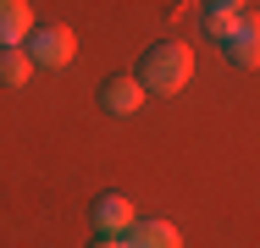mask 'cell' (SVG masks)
Returning a JSON list of instances; mask_svg holds the SVG:
<instances>
[{"label": "cell", "instance_id": "cell-1", "mask_svg": "<svg viewBox=\"0 0 260 248\" xmlns=\"http://www.w3.org/2000/svg\"><path fill=\"white\" fill-rule=\"evenodd\" d=\"M139 83H144V94H160V99H172L188 77H194V50L183 45V39H160L144 61H139V72H133Z\"/></svg>", "mask_w": 260, "mask_h": 248}, {"label": "cell", "instance_id": "cell-2", "mask_svg": "<svg viewBox=\"0 0 260 248\" xmlns=\"http://www.w3.org/2000/svg\"><path fill=\"white\" fill-rule=\"evenodd\" d=\"M205 33L227 50V61H233V66H260V17H255V11L205 17Z\"/></svg>", "mask_w": 260, "mask_h": 248}, {"label": "cell", "instance_id": "cell-3", "mask_svg": "<svg viewBox=\"0 0 260 248\" xmlns=\"http://www.w3.org/2000/svg\"><path fill=\"white\" fill-rule=\"evenodd\" d=\"M22 50H28L34 66L50 72V66H67V61L78 55V39H72V28H61V22H45V28L34 22V33L22 39Z\"/></svg>", "mask_w": 260, "mask_h": 248}, {"label": "cell", "instance_id": "cell-4", "mask_svg": "<svg viewBox=\"0 0 260 248\" xmlns=\"http://www.w3.org/2000/svg\"><path fill=\"white\" fill-rule=\"evenodd\" d=\"M144 83L133 77V72H122V77H105L100 83V110L105 116H139V105H144Z\"/></svg>", "mask_w": 260, "mask_h": 248}, {"label": "cell", "instance_id": "cell-5", "mask_svg": "<svg viewBox=\"0 0 260 248\" xmlns=\"http://www.w3.org/2000/svg\"><path fill=\"white\" fill-rule=\"evenodd\" d=\"M94 232H100V237L133 232V198H127V193H105L100 204H94Z\"/></svg>", "mask_w": 260, "mask_h": 248}, {"label": "cell", "instance_id": "cell-6", "mask_svg": "<svg viewBox=\"0 0 260 248\" xmlns=\"http://www.w3.org/2000/svg\"><path fill=\"white\" fill-rule=\"evenodd\" d=\"M127 248H183V237H177V226L172 221H133V232H127Z\"/></svg>", "mask_w": 260, "mask_h": 248}, {"label": "cell", "instance_id": "cell-7", "mask_svg": "<svg viewBox=\"0 0 260 248\" xmlns=\"http://www.w3.org/2000/svg\"><path fill=\"white\" fill-rule=\"evenodd\" d=\"M28 33H34L28 0H0V45H22Z\"/></svg>", "mask_w": 260, "mask_h": 248}, {"label": "cell", "instance_id": "cell-8", "mask_svg": "<svg viewBox=\"0 0 260 248\" xmlns=\"http://www.w3.org/2000/svg\"><path fill=\"white\" fill-rule=\"evenodd\" d=\"M34 72H39V66L28 61V50H22V45H0V89H22Z\"/></svg>", "mask_w": 260, "mask_h": 248}, {"label": "cell", "instance_id": "cell-9", "mask_svg": "<svg viewBox=\"0 0 260 248\" xmlns=\"http://www.w3.org/2000/svg\"><path fill=\"white\" fill-rule=\"evenodd\" d=\"M227 11H249V0H205V17H227Z\"/></svg>", "mask_w": 260, "mask_h": 248}, {"label": "cell", "instance_id": "cell-10", "mask_svg": "<svg viewBox=\"0 0 260 248\" xmlns=\"http://www.w3.org/2000/svg\"><path fill=\"white\" fill-rule=\"evenodd\" d=\"M94 248H127V243H122V237H100Z\"/></svg>", "mask_w": 260, "mask_h": 248}]
</instances>
